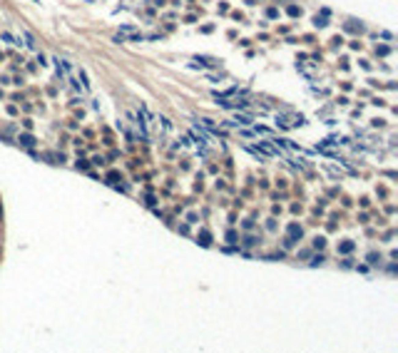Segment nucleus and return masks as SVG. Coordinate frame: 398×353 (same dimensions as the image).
<instances>
[{
  "label": "nucleus",
  "instance_id": "f257e3e1",
  "mask_svg": "<svg viewBox=\"0 0 398 353\" xmlns=\"http://www.w3.org/2000/svg\"><path fill=\"white\" fill-rule=\"evenodd\" d=\"M192 137H194V139H197L199 144H212V139H214L212 134H206V132H202V129H199L197 124L192 127Z\"/></svg>",
  "mask_w": 398,
  "mask_h": 353
},
{
  "label": "nucleus",
  "instance_id": "f03ea898",
  "mask_svg": "<svg viewBox=\"0 0 398 353\" xmlns=\"http://www.w3.org/2000/svg\"><path fill=\"white\" fill-rule=\"evenodd\" d=\"M23 35H25V45H28L30 50H35V38H32L30 32H25V30H23Z\"/></svg>",
  "mask_w": 398,
  "mask_h": 353
},
{
  "label": "nucleus",
  "instance_id": "7ed1b4c3",
  "mask_svg": "<svg viewBox=\"0 0 398 353\" xmlns=\"http://www.w3.org/2000/svg\"><path fill=\"white\" fill-rule=\"evenodd\" d=\"M20 142H23L25 147H32V144H35V139H32L30 134H25V137H20Z\"/></svg>",
  "mask_w": 398,
  "mask_h": 353
}]
</instances>
